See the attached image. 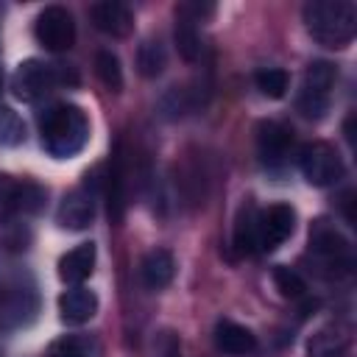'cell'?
<instances>
[{"instance_id":"obj_1","label":"cell","mask_w":357,"mask_h":357,"mask_svg":"<svg viewBox=\"0 0 357 357\" xmlns=\"http://www.w3.org/2000/svg\"><path fill=\"white\" fill-rule=\"evenodd\" d=\"M39 134H42V145L50 156L67 159V156H75L86 145L89 120H86L84 109H78L73 103H56L39 114Z\"/></svg>"},{"instance_id":"obj_2","label":"cell","mask_w":357,"mask_h":357,"mask_svg":"<svg viewBox=\"0 0 357 357\" xmlns=\"http://www.w3.org/2000/svg\"><path fill=\"white\" fill-rule=\"evenodd\" d=\"M301 14L310 36L324 47H346L357 33V8L349 0H312Z\"/></svg>"},{"instance_id":"obj_3","label":"cell","mask_w":357,"mask_h":357,"mask_svg":"<svg viewBox=\"0 0 357 357\" xmlns=\"http://www.w3.org/2000/svg\"><path fill=\"white\" fill-rule=\"evenodd\" d=\"M310 257L315 262V271L329 279L346 276L354 268V251L349 240L326 220H315V226L310 229Z\"/></svg>"},{"instance_id":"obj_4","label":"cell","mask_w":357,"mask_h":357,"mask_svg":"<svg viewBox=\"0 0 357 357\" xmlns=\"http://www.w3.org/2000/svg\"><path fill=\"white\" fill-rule=\"evenodd\" d=\"M75 81H78V75L61 64H45L39 59H28V61L17 64V70L11 75V92L22 103H36L45 95H50L56 86L75 84Z\"/></svg>"},{"instance_id":"obj_5","label":"cell","mask_w":357,"mask_h":357,"mask_svg":"<svg viewBox=\"0 0 357 357\" xmlns=\"http://www.w3.org/2000/svg\"><path fill=\"white\" fill-rule=\"evenodd\" d=\"M337 70L332 61H312L304 70V84H301V95H298V112L310 120L324 117V112L329 109V92L335 86Z\"/></svg>"},{"instance_id":"obj_6","label":"cell","mask_w":357,"mask_h":357,"mask_svg":"<svg viewBox=\"0 0 357 357\" xmlns=\"http://www.w3.org/2000/svg\"><path fill=\"white\" fill-rule=\"evenodd\" d=\"M298 167L304 173V178L315 187H329V184H337L346 173L343 167V159L340 153L326 145V142H310L298 151Z\"/></svg>"},{"instance_id":"obj_7","label":"cell","mask_w":357,"mask_h":357,"mask_svg":"<svg viewBox=\"0 0 357 357\" xmlns=\"http://www.w3.org/2000/svg\"><path fill=\"white\" fill-rule=\"evenodd\" d=\"M47 192L33 181H20L8 173H0V223L14 215H36L45 206Z\"/></svg>"},{"instance_id":"obj_8","label":"cell","mask_w":357,"mask_h":357,"mask_svg":"<svg viewBox=\"0 0 357 357\" xmlns=\"http://www.w3.org/2000/svg\"><path fill=\"white\" fill-rule=\"evenodd\" d=\"M33 33H36V42L50 50V53H61V50H70L73 42H75V22H73V14L61 6H47L39 11L36 17V25H33Z\"/></svg>"},{"instance_id":"obj_9","label":"cell","mask_w":357,"mask_h":357,"mask_svg":"<svg viewBox=\"0 0 357 357\" xmlns=\"http://www.w3.org/2000/svg\"><path fill=\"white\" fill-rule=\"evenodd\" d=\"M296 229V212L287 204H273L265 212H257V248L273 251L279 248Z\"/></svg>"},{"instance_id":"obj_10","label":"cell","mask_w":357,"mask_h":357,"mask_svg":"<svg viewBox=\"0 0 357 357\" xmlns=\"http://www.w3.org/2000/svg\"><path fill=\"white\" fill-rule=\"evenodd\" d=\"M89 17L98 31L114 39H126L134 31V11L120 0H103L89 8Z\"/></svg>"},{"instance_id":"obj_11","label":"cell","mask_w":357,"mask_h":357,"mask_svg":"<svg viewBox=\"0 0 357 357\" xmlns=\"http://www.w3.org/2000/svg\"><path fill=\"white\" fill-rule=\"evenodd\" d=\"M95 218V195L89 187H78L73 192H67L59 204V212H56V220L59 226L70 229V231H81L92 223Z\"/></svg>"},{"instance_id":"obj_12","label":"cell","mask_w":357,"mask_h":357,"mask_svg":"<svg viewBox=\"0 0 357 357\" xmlns=\"http://www.w3.org/2000/svg\"><path fill=\"white\" fill-rule=\"evenodd\" d=\"M39 310L33 284H11L0 304V318L6 326H25Z\"/></svg>"},{"instance_id":"obj_13","label":"cell","mask_w":357,"mask_h":357,"mask_svg":"<svg viewBox=\"0 0 357 357\" xmlns=\"http://www.w3.org/2000/svg\"><path fill=\"white\" fill-rule=\"evenodd\" d=\"M95 257H98L95 243H81V245L70 248V251L59 259V279H61L64 284L78 287L81 282H86V279L92 276V271H95Z\"/></svg>"},{"instance_id":"obj_14","label":"cell","mask_w":357,"mask_h":357,"mask_svg":"<svg viewBox=\"0 0 357 357\" xmlns=\"http://www.w3.org/2000/svg\"><path fill=\"white\" fill-rule=\"evenodd\" d=\"M139 276H142V284L148 290H162L173 282L176 276V259L167 248H153L142 257V265H139Z\"/></svg>"},{"instance_id":"obj_15","label":"cell","mask_w":357,"mask_h":357,"mask_svg":"<svg viewBox=\"0 0 357 357\" xmlns=\"http://www.w3.org/2000/svg\"><path fill=\"white\" fill-rule=\"evenodd\" d=\"M59 312L64 324H86L98 312V296L89 287H70L59 296Z\"/></svg>"},{"instance_id":"obj_16","label":"cell","mask_w":357,"mask_h":357,"mask_svg":"<svg viewBox=\"0 0 357 357\" xmlns=\"http://www.w3.org/2000/svg\"><path fill=\"white\" fill-rule=\"evenodd\" d=\"M215 343L220 351L231 354V357H245L257 351V335L234 321H218L215 326Z\"/></svg>"},{"instance_id":"obj_17","label":"cell","mask_w":357,"mask_h":357,"mask_svg":"<svg viewBox=\"0 0 357 357\" xmlns=\"http://www.w3.org/2000/svg\"><path fill=\"white\" fill-rule=\"evenodd\" d=\"M257 145L265 162H282L293 145V131L276 120H268L257 128Z\"/></svg>"},{"instance_id":"obj_18","label":"cell","mask_w":357,"mask_h":357,"mask_svg":"<svg viewBox=\"0 0 357 357\" xmlns=\"http://www.w3.org/2000/svg\"><path fill=\"white\" fill-rule=\"evenodd\" d=\"M201 103H204V100H201V86L192 84V86H173V89L162 98L159 106H162V114H165V117L176 120V117H184V114L195 112Z\"/></svg>"},{"instance_id":"obj_19","label":"cell","mask_w":357,"mask_h":357,"mask_svg":"<svg viewBox=\"0 0 357 357\" xmlns=\"http://www.w3.org/2000/svg\"><path fill=\"white\" fill-rule=\"evenodd\" d=\"M231 245L237 254H251L257 251V209L254 204H243L234 220V234H231Z\"/></svg>"},{"instance_id":"obj_20","label":"cell","mask_w":357,"mask_h":357,"mask_svg":"<svg viewBox=\"0 0 357 357\" xmlns=\"http://www.w3.org/2000/svg\"><path fill=\"white\" fill-rule=\"evenodd\" d=\"M137 67H139V75L145 78H156L165 73L167 67V53H165V45L159 39H145L137 50Z\"/></svg>"},{"instance_id":"obj_21","label":"cell","mask_w":357,"mask_h":357,"mask_svg":"<svg viewBox=\"0 0 357 357\" xmlns=\"http://www.w3.org/2000/svg\"><path fill=\"white\" fill-rule=\"evenodd\" d=\"M176 47L181 53L184 61H195L201 56V33H198V22L187 20L178 14L176 20Z\"/></svg>"},{"instance_id":"obj_22","label":"cell","mask_w":357,"mask_h":357,"mask_svg":"<svg viewBox=\"0 0 357 357\" xmlns=\"http://www.w3.org/2000/svg\"><path fill=\"white\" fill-rule=\"evenodd\" d=\"M95 73H98V78L103 81L106 89H112V92L123 89V67H120V59L112 50H100L95 56Z\"/></svg>"},{"instance_id":"obj_23","label":"cell","mask_w":357,"mask_h":357,"mask_svg":"<svg viewBox=\"0 0 357 357\" xmlns=\"http://www.w3.org/2000/svg\"><path fill=\"white\" fill-rule=\"evenodd\" d=\"M25 142V123L20 120V114L8 106H0V145L14 148Z\"/></svg>"},{"instance_id":"obj_24","label":"cell","mask_w":357,"mask_h":357,"mask_svg":"<svg viewBox=\"0 0 357 357\" xmlns=\"http://www.w3.org/2000/svg\"><path fill=\"white\" fill-rule=\"evenodd\" d=\"M273 284H276V290H279L284 298H304V296H307L304 279H301L293 268H287V265H276V268H273Z\"/></svg>"},{"instance_id":"obj_25","label":"cell","mask_w":357,"mask_h":357,"mask_svg":"<svg viewBox=\"0 0 357 357\" xmlns=\"http://www.w3.org/2000/svg\"><path fill=\"white\" fill-rule=\"evenodd\" d=\"M287 84H290V78L282 67H268V70L257 73V89L265 98H282L287 92Z\"/></svg>"},{"instance_id":"obj_26","label":"cell","mask_w":357,"mask_h":357,"mask_svg":"<svg viewBox=\"0 0 357 357\" xmlns=\"http://www.w3.org/2000/svg\"><path fill=\"white\" fill-rule=\"evenodd\" d=\"M47 357H92V343L86 337L67 335V337H59L56 343H50Z\"/></svg>"},{"instance_id":"obj_27","label":"cell","mask_w":357,"mask_h":357,"mask_svg":"<svg viewBox=\"0 0 357 357\" xmlns=\"http://www.w3.org/2000/svg\"><path fill=\"white\" fill-rule=\"evenodd\" d=\"M178 351H181L178 337L170 329H165L153 337V357H178Z\"/></svg>"},{"instance_id":"obj_28","label":"cell","mask_w":357,"mask_h":357,"mask_svg":"<svg viewBox=\"0 0 357 357\" xmlns=\"http://www.w3.org/2000/svg\"><path fill=\"white\" fill-rule=\"evenodd\" d=\"M343 204H346V206L351 204V192H346V195H343ZM346 218H349V220H354V215H351V209H346Z\"/></svg>"}]
</instances>
